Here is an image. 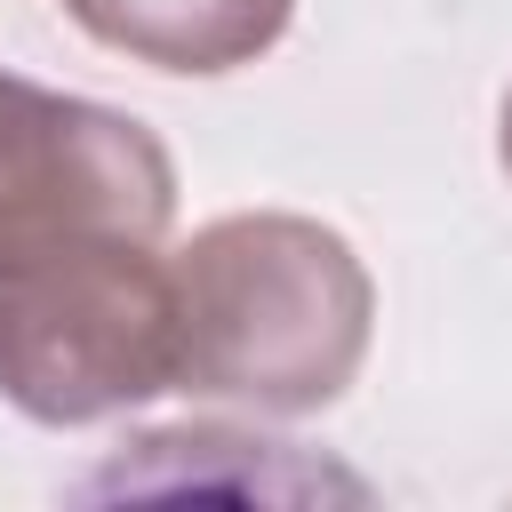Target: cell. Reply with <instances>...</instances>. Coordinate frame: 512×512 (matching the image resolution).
<instances>
[{
	"mask_svg": "<svg viewBox=\"0 0 512 512\" xmlns=\"http://www.w3.org/2000/svg\"><path fill=\"white\" fill-rule=\"evenodd\" d=\"M176 392L240 400L256 416H312L344 400L368 360L376 280L360 248L288 208L200 224L176 256Z\"/></svg>",
	"mask_w": 512,
	"mask_h": 512,
	"instance_id": "6da1fadb",
	"label": "cell"
},
{
	"mask_svg": "<svg viewBox=\"0 0 512 512\" xmlns=\"http://www.w3.org/2000/svg\"><path fill=\"white\" fill-rule=\"evenodd\" d=\"M176 392V272L160 240H72L0 272V400L32 424H104Z\"/></svg>",
	"mask_w": 512,
	"mask_h": 512,
	"instance_id": "7a4b0ae2",
	"label": "cell"
},
{
	"mask_svg": "<svg viewBox=\"0 0 512 512\" xmlns=\"http://www.w3.org/2000/svg\"><path fill=\"white\" fill-rule=\"evenodd\" d=\"M168 224L176 160L136 112L0 72V272L72 240H160Z\"/></svg>",
	"mask_w": 512,
	"mask_h": 512,
	"instance_id": "3957f363",
	"label": "cell"
},
{
	"mask_svg": "<svg viewBox=\"0 0 512 512\" xmlns=\"http://www.w3.org/2000/svg\"><path fill=\"white\" fill-rule=\"evenodd\" d=\"M64 16L128 64L216 80L272 56L296 0H64Z\"/></svg>",
	"mask_w": 512,
	"mask_h": 512,
	"instance_id": "277c9868",
	"label": "cell"
},
{
	"mask_svg": "<svg viewBox=\"0 0 512 512\" xmlns=\"http://www.w3.org/2000/svg\"><path fill=\"white\" fill-rule=\"evenodd\" d=\"M104 488H232V496H368L352 472L304 464L288 440H256L232 424H168L128 440V456H112L104 480H88V496Z\"/></svg>",
	"mask_w": 512,
	"mask_h": 512,
	"instance_id": "5b68a950",
	"label": "cell"
},
{
	"mask_svg": "<svg viewBox=\"0 0 512 512\" xmlns=\"http://www.w3.org/2000/svg\"><path fill=\"white\" fill-rule=\"evenodd\" d=\"M496 160H504V176H512V88H504V104H496Z\"/></svg>",
	"mask_w": 512,
	"mask_h": 512,
	"instance_id": "8992f818",
	"label": "cell"
}]
</instances>
